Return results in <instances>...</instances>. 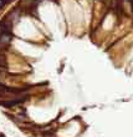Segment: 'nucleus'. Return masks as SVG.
Wrapping results in <instances>:
<instances>
[{
	"label": "nucleus",
	"instance_id": "f257e3e1",
	"mask_svg": "<svg viewBox=\"0 0 133 137\" xmlns=\"http://www.w3.org/2000/svg\"><path fill=\"white\" fill-rule=\"evenodd\" d=\"M28 99V96H18V97H14L11 100H4V101H0V105L4 106V107H13V106H16L19 103L24 102L25 100Z\"/></svg>",
	"mask_w": 133,
	"mask_h": 137
},
{
	"label": "nucleus",
	"instance_id": "f03ea898",
	"mask_svg": "<svg viewBox=\"0 0 133 137\" xmlns=\"http://www.w3.org/2000/svg\"><path fill=\"white\" fill-rule=\"evenodd\" d=\"M8 62H6V56L4 54L0 52V67H6Z\"/></svg>",
	"mask_w": 133,
	"mask_h": 137
},
{
	"label": "nucleus",
	"instance_id": "7ed1b4c3",
	"mask_svg": "<svg viewBox=\"0 0 133 137\" xmlns=\"http://www.w3.org/2000/svg\"><path fill=\"white\" fill-rule=\"evenodd\" d=\"M1 137H3V136H1Z\"/></svg>",
	"mask_w": 133,
	"mask_h": 137
}]
</instances>
